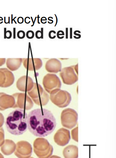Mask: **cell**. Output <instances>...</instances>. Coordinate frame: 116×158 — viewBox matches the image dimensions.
<instances>
[{
  "label": "cell",
  "instance_id": "obj_7",
  "mask_svg": "<svg viewBox=\"0 0 116 158\" xmlns=\"http://www.w3.org/2000/svg\"><path fill=\"white\" fill-rule=\"evenodd\" d=\"M32 152V147L29 142L21 141L17 143L14 154L18 158H29Z\"/></svg>",
  "mask_w": 116,
  "mask_h": 158
},
{
  "label": "cell",
  "instance_id": "obj_3",
  "mask_svg": "<svg viewBox=\"0 0 116 158\" xmlns=\"http://www.w3.org/2000/svg\"><path fill=\"white\" fill-rule=\"evenodd\" d=\"M33 150L39 158H49L53 151L52 145L47 139L43 138L36 139L33 143Z\"/></svg>",
  "mask_w": 116,
  "mask_h": 158
},
{
  "label": "cell",
  "instance_id": "obj_13",
  "mask_svg": "<svg viewBox=\"0 0 116 158\" xmlns=\"http://www.w3.org/2000/svg\"><path fill=\"white\" fill-rule=\"evenodd\" d=\"M63 155L65 158H78V147L73 145L67 146L63 149Z\"/></svg>",
  "mask_w": 116,
  "mask_h": 158
},
{
  "label": "cell",
  "instance_id": "obj_19",
  "mask_svg": "<svg viewBox=\"0 0 116 158\" xmlns=\"http://www.w3.org/2000/svg\"><path fill=\"white\" fill-rule=\"evenodd\" d=\"M26 37L29 39H31L34 37V33L32 30H29L27 31L26 34Z\"/></svg>",
  "mask_w": 116,
  "mask_h": 158
},
{
  "label": "cell",
  "instance_id": "obj_23",
  "mask_svg": "<svg viewBox=\"0 0 116 158\" xmlns=\"http://www.w3.org/2000/svg\"><path fill=\"white\" fill-rule=\"evenodd\" d=\"M77 31H78V30H76V31H74V35H76V36H74V38L77 39L80 38H81V35L80 34H77Z\"/></svg>",
  "mask_w": 116,
  "mask_h": 158
},
{
  "label": "cell",
  "instance_id": "obj_27",
  "mask_svg": "<svg viewBox=\"0 0 116 158\" xmlns=\"http://www.w3.org/2000/svg\"><path fill=\"white\" fill-rule=\"evenodd\" d=\"M72 31H73V29L72 28H70V38L71 39L72 38Z\"/></svg>",
  "mask_w": 116,
  "mask_h": 158
},
{
  "label": "cell",
  "instance_id": "obj_9",
  "mask_svg": "<svg viewBox=\"0 0 116 158\" xmlns=\"http://www.w3.org/2000/svg\"><path fill=\"white\" fill-rule=\"evenodd\" d=\"M71 135L70 131L64 128L59 129L54 136V142L60 146H66L69 143Z\"/></svg>",
  "mask_w": 116,
  "mask_h": 158
},
{
  "label": "cell",
  "instance_id": "obj_25",
  "mask_svg": "<svg viewBox=\"0 0 116 158\" xmlns=\"http://www.w3.org/2000/svg\"><path fill=\"white\" fill-rule=\"evenodd\" d=\"M5 58H0V66L4 65L5 63Z\"/></svg>",
  "mask_w": 116,
  "mask_h": 158
},
{
  "label": "cell",
  "instance_id": "obj_21",
  "mask_svg": "<svg viewBox=\"0 0 116 158\" xmlns=\"http://www.w3.org/2000/svg\"><path fill=\"white\" fill-rule=\"evenodd\" d=\"M12 36V33L10 30H7L6 31V34L4 35V38H7L10 39Z\"/></svg>",
  "mask_w": 116,
  "mask_h": 158
},
{
  "label": "cell",
  "instance_id": "obj_22",
  "mask_svg": "<svg viewBox=\"0 0 116 158\" xmlns=\"http://www.w3.org/2000/svg\"><path fill=\"white\" fill-rule=\"evenodd\" d=\"M64 32L62 30H59L58 31L57 33V37L59 39H62V38L60 36L64 35Z\"/></svg>",
  "mask_w": 116,
  "mask_h": 158
},
{
  "label": "cell",
  "instance_id": "obj_15",
  "mask_svg": "<svg viewBox=\"0 0 116 158\" xmlns=\"http://www.w3.org/2000/svg\"><path fill=\"white\" fill-rule=\"evenodd\" d=\"M72 139L76 142H78V127L74 128L72 131Z\"/></svg>",
  "mask_w": 116,
  "mask_h": 158
},
{
  "label": "cell",
  "instance_id": "obj_4",
  "mask_svg": "<svg viewBox=\"0 0 116 158\" xmlns=\"http://www.w3.org/2000/svg\"><path fill=\"white\" fill-rule=\"evenodd\" d=\"M50 93L51 101L59 107L68 106L72 100L71 94L67 91L56 89L52 91Z\"/></svg>",
  "mask_w": 116,
  "mask_h": 158
},
{
  "label": "cell",
  "instance_id": "obj_18",
  "mask_svg": "<svg viewBox=\"0 0 116 158\" xmlns=\"http://www.w3.org/2000/svg\"><path fill=\"white\" fill-rule=\"evenodd\" d=\"M26 34L25 32L23 30H19L17 33V36L18 38L19 39H22L25 37Z\"/></svg>",
  "mask_w": 116,
  "mask_h": 158
},
{
  "label": "cell",
  "instance_id": "obj_24",
  "mask_svg": "<svg viewBox=\"0 0 116 158\" xmlns=\"http://www.w3.org/2000/svg\"><path fill=\"white\" fill-rule=\"evenodd\" d=\"M18 23L19 24H22L24 22V19L22 17H19L17 19Z\"/></svg>",
  "mask_w": 116,
  "mask_h": 158
},
{
  "label": "cell",
  "instance_id": "obj_26",
  "mask_svg": "<svg viewBox=\"0 0 116 158\" xmlns=\"http://www.w3.org/2000/svg\"><path fill=\"white\" fill-rule=\"evenodd\" d=\"M68 28H66V38L68 39Z\"/></svg>",
  "mask_w": 116,
  "mask_h": 158
},
{
  "label": "cell",
  "instance_id": "obj_12",
  "mask_svg": "<svg viewBox=\"0 0 116 158\" xmlns=\"http://www.w3.org/2000/svg\"><path fill=\"white\" fill-rule=\"evenodd\" d=\"M16 145L14 141L7 139L1 147L2 152L6 156H10L15 150Z\"/></svg>",
  "mask_w": 116,
  "mask_h": 158
},
{
  "label": "cell",
  "instance_id": "obj_8",
  "mask_svg": "<svg viewBox=\"0 0 116 158\" xmlns=\"http://www.w3.org/2000/svg\"><path fill=\"white\" fill-rule=\"evenodd\" d=\"M73 66L63 68L60 73V77L64 84L71 85L78 80V75L76 74Z\"/></svg>",
  "mask_w": 116,
  "mask_h": 158
},
{
  "label": "cell",
  "instance_id": "obj_20",
  "mask_svg": "<svg viewBox=\"0 0 116 158\" xmlns=\"http://www.w3.org/2000/svg\"><path fill=\"white\" fill-rule=\"evenodd\" d=\"M56 34V32L55 31L53 30H51L49 31L48 33V37L50 39H54L56 37V36L54 35Z\"/></svg>",
  "mask_w": 116,
  "mask_h": 158
},
{
  "label": "cell",
  "instance_id": "obj_30",
  "mask_svg": "<svg viewBox=\"0 0 116 158\" xmlns=\"http://www.w3.org/2000/svg\"><path fill=\"white\" fill-rule=\"evenodd\" d=\"M30 158H33V157H31Z\"/></svg>",
  "mask_w": 116,
  "mask_h": 158
},
{
  "label": "cell",
  "instance_id": "obj_11",
  "mask_svg": "<svg viewBox=\"0 0 116 158\" xmlns=\"http://www.w3.org/2000/svg\"><path fill=\"white\" fill-rule=\"evenodd\" d=\"M45 69L49 73H58L61 70V62L55 58L49 59L46 63Z\"/></svg>",
  "mask_w": 116,
  "mask_h": 158
},
{
  "label": "cell",
  "instance_id": "obj_5",
  "mask_svg": "<svg viewBox=\"0 0 116 158\" xmlns=\"http://www.w3.org/2000/svg\"><path fill=\"white\" fill-rule=\"evenodd\" d=\"M78 118V114L74 110L70 108L66 109L61 113V124L63 127L72 129L77 124Z\"/></svg>",
  "mask_w": 116,
  "mask_h": 158
},
{
  "label": "cell",
  "instance_id": "obj_14",
  "mask_svg": "<svg viewBox=\"0 0 116 158\" xmlns=\"http://www.w3.org/2000/svg\"><path fill=\"white\" fill-rule=\"evenodd\" d=\"M23 61L22 58H8L7 66L11 70H16L20 67Z\"/></svg>",
  "mask_w": 116,
  "mask_h": 158
},
{
  "label": "cell",
  "instance_id": "obj_29",
  "mask_svg": "<svg viewBox=\"0 0 116 158\" xmlns=\"http://www.w3.org/2000/svg\"><path fill=\"white\" fill-rule=\"evenodd\" d=\"M0 158H4L2 154H1L0 153Z\"/></svg>",
  "mask_w": 116,
  "mask_h": 158
},
{
  "label": "cell",
  "instance_id": "obj_10",
  "mask_svg": "<svg viewBox=\"0 0 116 158\" xmlns=\"http://www.w3.org/2000/svg\"><path fill=\"white\" fill-rule=\"evenodd\" d=\"M23 65L29 71L39 69L42 66V60L40 58H27L24 59Z\"/></svg>",
  "mask_w": 116,
  "mask_h": 158
},
{
  "label": "cell",
  "instance_id": "obj_17",
  "mask_svg": "<svg viewBox=\"0 0 116 158\" xmlns=\"http://www.w3.org/2000/svg\"><path fill=\"white\" fill-rule=\"evenodd\" d=\"M35 36L37 39L43 38V28H41V31L38 30L36 32Z\"/></svg>",
  "mask_w": 116,
  "mask_h": 158
},
{
  "label": "cell",
  "instance_id": "obj_2",
  "mask_svg": "<svg viewBox=\"0 0 116 158\" xmlns=\"http://www.w3.org/2000/svg\"><path fill=\"white\" fill-rule=\"evenodd\" d=\"M27 113L24 109H17L8 115L5 125L8 132L16 136L22 135L28 128Z\"/></svg>",
  "mask_w": 116,
  "mask_h": 158
},
{
  "label": "cell",
  "instance_id": "obj_1",
  "mask_svg": "<svg viewBox=\"0 0 116 158\" xmlns=\"http://www.w3.org/2000/svg\"><path fill=\"white\" fill-rule=\"evenodd\" d=\"M28 128L29 132L37 137H46L56 128V119L48 110L38 108L29 112L28 117Z\"/></svg>",
  "mask_w": 116,
  "mask_h": 158
},
{
  "label": "cell",
  "instance_id": "obj_28",
  "mask_svg": "<svg viewBox=\"0 0 116 158\" xmlns=\"http://www.w3.org/2000/svg\"><path fill=\"white\" fill-rule=\"evenodd\" d=\"M49 158H61L60 157L58 156L53 155L50 157Z\"/></svg>",
  "mask_w": 116,
  "mask_h": 158
},
{
  "label": "cell",
  "instance_id": "obj_16",
  "mask_svg": "<svg viewBox=\"0 0 116 158\" xmlns=\"http://www.w3.org/2000/svg\"><path fill=\"white\" fill-rule=\"evenodd\" d=\"M4 133L2 128L0 129V147L4 144Z\"/></svg>",
  "mask_w": 116,
  "mask_h": 158
},
{
  "label": "cell",
  "instance_id": "obj_6",
  "mask_svg": "<svg viewBox=\"0 0 116 158\" xmlns=\"http://www.w3.org/2000/svg\"><path fill=\"white\" fill-rule=\"evenodd\" d=\"M43 84L46 90L50 93L54 90L60 88L61 84L57 75L48 74L44 77Z\"/></svg>",
  "mask_w": 116,
  "mask_h": 158
}]
</instances>
